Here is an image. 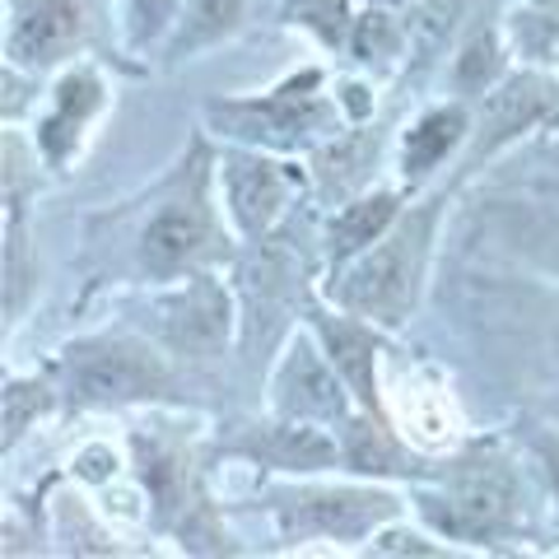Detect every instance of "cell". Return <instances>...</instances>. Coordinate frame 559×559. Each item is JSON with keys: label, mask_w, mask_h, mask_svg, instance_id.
I'll return each mask as SVG.
<instances>
[{"label": "cell", "mask_w": 559, "mask_h": 559, "mask_svg": "<svg viewBox=\"0 0 559 559\" xmlns=\"http://www.w3.org/2000/svg\"><path fill=\"white\" fill-rule=\"evenodd\" d=\"M415 257H419V242L411 229L378 238L373 252H364L331 294L341 299V308L359 312V318L401 322V312H406L411 294H415Z\"/></svg>", "instance_id": "1"}, {"label": "cell", "mask_w": 559, "mask_h": 559, "mask_svg": "<svg viewBox=\"0 0 559 559\" xmlns=\"http://www.w3.org/2000/svg\"><path fill=\"white\" fill-rule=\"evenodd\" d=\"M70 388L84 401H135L164 388V364L145 345L131 341H98L70 349Z\"/></svg>", "instance_id": "2"}, {"label": "cell", "mask_w": 559, "mask_h": 559, "mask_svg": "<svg viewBox=\"0 0 559 559\" xmlns=\"http://www.w3.org/2000/svg\"><path fill=\"white\" fill-rule=\"evenodd\" d=\"M154 326L182 355H215L224 336H229V299L210 280H191L187 289L168 294L154 308Z\"/></svg>", "instance_id": "3"}, {"label": "cell", "mask_w": 559, "mask_h": 559, "mask_svg": "<svg viewBox=\"0 0 559 559\" xmlns=\"http://www.w3.org/2000/svg\"><path fill=\"white\" fill-rule=\"evenodd\" d=\"M215 229H210V215L197 201H168L159 215L145 224V238H140V257L154 275H178L187 266L210 252Z\"/></svg>", "instance_id": "4"}, {"label": "cell", "mask_w": 559, "mask_h": 559, "mask_svg": "<svg viewBox=\"0 0 559 559\" xmlns=\"http://www.w3.org/2000/svg\"><path fill=\"white\" fill-rule=\"evenodd\" d=\"M294 187H299V178H294L289 168L271 164V159H257V154H234V159H224L229 210L248 234L266 229L280 210H285V201L294 197Z\"/></svg>", "instance_id": "5"}, {"label": "cell", "mask_w": 559, "mask_h": 559, "mask_svg": "<svg viewBox=\"0 0 559 559\" xmlns=\"http://www.w3.org/2000/svg\"><path fill=\"white\" fill-rule=\"evenodd\" d=\"M275 392H280V411L285 415H299V419H341L345 415L336 373H331L308 345H294L285 355Z\"/></svg>", "instance_id": "6"}, {"label": "cell", "mask_w": 559, "mask_h": 559, "mask_svg": "<svg viewBox=\"0 0 559 559\" xmlns=\"http://www.w3.org/2000/svg\"><path fill=\"white\" fill-rule=\"evenodd\" d=\"M80 33H84L80 5H70V0H38L20 20V28H14L10 57L28 66H51L80 43Z\"/></svg>", "instance_id": "7"}, {"label": "cell", "mask_w": 559, "mask_h": 559, "mask_svg": "<svg viewBox=\"0 0 559 559\" xmlns=\"http://www.w3.org/2000/svg\"><path fill=\"white\" fill-rule=\"evenodd\" d=\"M429 509L439 513L443 532L452 536H485L509 518V480L499 471H476V476L457 480V489L448 495V509L439 503H429Z\"/></svg>", "instance_id": "8"}, {"label": "cell", "mask_w": 559, "mask_h": 559, "mask_svg": "<svg viewBox=\"0 0 559 559\" xmlns=\"http://www.w3.org/2000/svg\"><path fill=\"white\" fill-rule=\"evenodd\" d=\"M392 513L388 495H355V489H336V495H308L294 509V522L304 532L322 536H359L364 527H373L378 518Z\"/></svg>", "instance_id": "9"}, {"label": "cell", "mask_w": 559, "mask_h": 559, "mask_svg": "<svg viewBox=\"0 0 559 559\" xmlns=\"http://www.w3.org/2000/svg\"><path fill=\"white\" fill-rule=\"evenodd\" d=\"M98 103H103V84L90 75V70H75L70 80H61L57 112L43 121V145H47V154L57 164L80 145V131H84V121L98 112Z\"/></svg>", "instance_id": "10"}, {"label": "cell", "mask_w": 559, "mask_h": 559, "mask_svg": "<svg viewBox=\"0 0 559 559\" xmlns=\"http://www.w3.org/2000/svg\"><path fill=\"white\" fill-rule=\"evenodd\" d=\"M466 131V117L462 108H439V112H429L419 127L406 135V173H429V168H439L448 159V150L462 140Z\"/></svg>", "instance_id": "11"}, {"label": "cell", "mask_w": 559, "mask_h": 559, "mask_svg": "<svg viewBox=\"0 0 559 559\" xmlns=\"http://www.w3.org/2000/svg\"><path fill=\"white\" fill-rule=\"evenodd\" d=\"M322 331H326L331 364L341 369V378L355 388L364 406H373V341L359 326H345V322H326Z\"/></svg>", "instance_id": "12"}, {"label": "cell", "mask_w": 559, "mask_h": 559, "mask_svg": "<svg viewBox=\"0 0 559 559\" xmlns=\"http://www.w3.org/2000/svg\"><path fill=\"white\" fill-rule=\"evenodd\" d=\"M392 215H396L392 197H369V201L349 205L345 215H336V224H331V252H336V257H355L364 248H373V242L382 238V229L392 224Z\"/></svg>", "instance_id": "13"}, {"label": "cell", "mask_w": 559, "mask_h": 559, "mask_svg": "<svg viewBox=\"0 0 559 559\" xmlns=\"http://www.w3.org/2000/svg\"><path fill=\"white\" fill-rule=\"evenodd\" d=\"M242 5H248V0H191L187 14H182L178 38H173V51L182 57V51H197V47L219 43L224 33L238 28Z\"/></svg>", "instance_id": "14"}, {"label": "cell", "mask_w": 559, "mask_h": 559, "mask_svg": "<svg viewBox=\"0 0 559 559\" xmlns=\"http://www.w3.org/2000/svg\"><path fill=\"white\" fill-rule=\"evenodd\" d=\"M266 448H271L285 466H318V462H331V457H336V443H331L318 425H308V419L275 429V439H271Z\"/></svg>", "instance_id": "15"}, {"label": "cell", "mask_w": 559, "mask_h": 559, "mask_svg": "<svg viewBox=\"0 0 559 559\" xmlns=\"http://www.w3.org/2000/svg\"><path fill=\"white\" fill-rule=\"evenodd\" d=\"M173 10H178V0H131V43L145 47L150 38H159Z\"/></svg>", "instance_id": "16"}, {"label": "cell", "mask_w": 559, "mask_h": 559, "mask_svg": "<svg viewBox=\"0 0 559 559\" xmlns=\"http://www.w3.org/2000/svg\"><path fill=\"white\" fill-rule=\"evenodd\" d=\"M43 411V396H38V388H20V382H14V388L5 392V429H10V439H20L24 433V425L33 415Z\"/></svg>", "instance_id": "17"}, {"label": "cell", "mask_w": 559, "mask_h": 559, "mask_svg": "<svg viewBox=\"0 0 559 559\" xmlns=\"http://www.w3.org/2000/svg\"><path fill=\"white\" fill-rule=\"evenodd\" d=\"M75 471L84 480H108L112 471H117V452L112 448H84L80 457H75Z\"/></svg>", "instance_id": "18"}, {"label": "cell", "mask_w": 559, "mask_h": 559, "mask_svg": "<svg viewBox=\"0 0 559 559\" xmlns=\"http://www.w3.org/2000/svg\"><path fill=\"white\" fill-rule=\"evenodd\" d=\"M378 550H401V555H433V546H425V540H419V536H406V532H388V536H382L378 540Z\"/></svg>", "instance_id": "19"}, {"label": "cell", "mask_w": 559, "mask_h": 559, "mask_svg": "<svg viewBox=\"0 0 559 559\" xmlns=\"http://www.w3.org/2000/svg\"><path fill=\"white\" fill-rule=\"evenodd\" d=\"M550 476H555V485H559V452H555V457H550Z\"/></svg>", "instance_id": "20"}]
</instances>
